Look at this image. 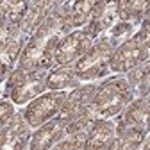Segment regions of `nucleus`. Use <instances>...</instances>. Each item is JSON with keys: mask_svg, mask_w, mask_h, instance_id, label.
<instances>
[{"mask_svg": "<svg viewBox=\"0 0 150 150\" xmlns=\"http://www.w3.org/2000/svg\"><path fill=\"white\" fill-rule=\"evenodd\" d=\"M70 34V27L66 25L63 13L57 7L52 11L47 22L38 29L23 47L22 57L18 61V68L25 71L34 70H48L54 64V54L57 50L59 43Z\"/></svg>", "mask_w": 150, "mask_h": 150, "instance_id": "f257e3e1", "label": "nucleus"}, {"mask_svg": "<svg viewBox=\"0 0 150 150\" xmlns=\"http://www.w3.org/2000/svg\"><path fill=\"white\" fill-rule=\"evenodd\" d=\"M134 95V88L129 84L127 77H115L102 82L98 86V91L93 98L88 116L97 122V120H111L118 116L127 105H130Z\"/></svg>", "mask_w": 150, "mask_h": 150, "instance_id": "f03ea898", "label": "nucleus"}, {"mask_svg": "<svg viewBox=\"0 0 150 150\" xmlns=\"http://www.w3.org/2000/svg\"><path fill=\"white\" fill-rule=\"evenodd\" d=\"M150 59V27L141 25L127 41L120 43L111 57V71H130Z\"/></svg>", "mask_w": 150, "mask_h": 150, "instance_id": "7ed1b4c3", "label": "nucleus"}, {"mask_svg": "<svg viewBox=\"0 0 150 150\" xmlns=\"http://www.w3.org/2000/svg\"><path fill=\"white\" fill-rule=\"evenodd\" d=\"M116 50V45L107 38H100L82 57L75 63L77 81H97L109 71L111 57Z\"/></svg>", "mask_w": 150, "mask_h": 150, "instance_id": "20e7f679", "label": "nucleus"}, {"mask_svg": "<svg viewBox=\"0 0 150 150\" xmlns=\"http://www.w3.org/2000/svg\"><path fill=\"white\" fill-rule=\"evenodd\" d=\"M47 70L25 71L18 68L9 75V79H6V93L14 104H27L41 95V91L47 88Z\"/></svg>", "mask_w": 150, "mask_h": 150, "instance_id": "39448f33", "label": "nucleus"}, {"mask_svg": "<svg viewBox=\"0 0 150 150\" xmlns=\"http://www.w3.org/2000/svg\"><path fill=\"white\" fill-rule=\"evenodd\" d=\"M66 93L64 91H48L45 95L34 98L27 109L23 111V116L30 127H41L43 123L54 120L55 116L61 112V107L66 100Z\"/></svg>", "mask_w": 150, "mask_h": 150, "instance_id": "423d86ee", "label": "nucleus"}, {"mask_svg": "<svg viewBox=\"0 0 150 150\" xmlns=\"http://www.w3.org/2000/svg\"><path fill=\"white\" fill-rule=\"evenodd\" d=\"M93 45H95V38H93L86 29L70 32L64 40L59 43L57 50H55L54 64L59 66V68H64V66H68L73 61L77 63Z\"/></svg>", "mask_w": 150, "mask_h": 150, "instance_id": "0eeeda50", "label": "nucleus"}, {"mask_svg": "<svg viewBox=\"0 0 150 150\" xmlns=\"http://www.w3.org/2000/svg\"><path fill=\"white\" fill-rule=\"evenodd\" d=\"M98 86L100 84L91 82V84H82L79 88H75L66 97V100L61 107V112L55 118H59L70 125L75 120H79L81 116H84L89 109V105H91V102H93V98H95V95H97Z\"/></svg>", "mask_w": 150, "mask_h": 150, "instance_id": "6e6552de", "label": "nucleus"}, {"mask_svg": "<svg viewBox=\"0 0 150 150\" xmlns=\"http://www.w3.org/2000/svg\"><path fill=\"white\" fill-rule=\"evenodd\" d=\"M30 125L27 123L23 112L16 115L2 127L0 150H27V146H30Z\"/></svg>", "mask_w": 150, "mask_h": 150, "instance_id": "1a4fd4ad", "label": "nucleus"}, {"mask_svg": "<svg viewBox=\"0 0 150 150\" xmlns=\"http://www.w3.org/2000/svg\"><path fill=\"white\" fill-rule=\"evenodd\" d=\"M64 138H68V123L59 118H54L36 129V132L30 138L29 150H50Z\"/></svg>", "mask_w": 150, "mask_h": 150, "instance_id": "9d476101", "label": "nucleus"}, {"mask_svg": "<svg viewBox=\"0 0 150 150\" xmlns=\"http://www.w3.org/2000/svg\"><path fill=\"white\" fill-rule=\"evenodd\" d=\"M120 23V11L118 2H98L93 11L89 22L86 23V30L97 40V36L109 32L112 27Z\"/></svg>", "mask_w": 150, "mask_h": 150, "instance_id": "9b49d317", "label": "nucleus"}, {"mask_svg": "<svg viewBox=\"0 0 150 150\" xmlns=\"http://www.w3.org/2000/svg\"><path fill=\"white\" fill-rule=\"evenodd\" d=\"M115 136H116L115 120H97L86 136L84 150H109Z\"/></svg>", "mask_w": 150, "mask_h": 150, "instance_id": "f8f14e48", "label": "nucleus"}, {"mask_svg": "<svg viewBox=\"0 0 150 150\" xmlns=\"http://www.w3.org/2000/svg\"><path fill=\"white\" fill-rule=\"evenodd\" d=\"M57 7V2H50V0H41V2H32L29 6V11L22 22V34L23 36H32L38 29H40L47 18L52 14V11Z\"/></svg>", "mask_w": 150, "mask_h": 150, "instance_id": "ddd939ff", "label": "nucleus"}, {"mask_svg": "<svg viewBox=\"0 0 150 150\" xmlns=\"http://www.w3.org/2000/svg\"><path fill=\"white\" fill-rule=\"evenodd\" d=\"M97 6H98V2H93V0H84V2H59V9H61L63 18L70 29L88 23Z\"/></svg>", "mask_w": 150, "mask_h": 150, "instance_id": "4468645a", "label": "nucleus"}, {"mask_svg": "<svg viewBox=\"0 0 150 150\" xmlns=\"http://www.w3.org/2000/svg\"><path fill=\"white\" fill-rule=\"evenodd\" d=\"M27 2H22V0H13V2H2V18H0V27L7 29L11 34L20 30L22 22L29 11Z\"/></svg>", "mask_w": 150, "mask_h": 150, "instance_id": "2eb2a0df", "label": "nucleus"}, {"mask_svg": "<svg viewBox=\"0 0 150 150\" xmlns=\"http://www.w3.org/2000/svg\"><path fill=\"white\" fill-rule=\"evenodd\" d=\"M146 136V130L141 127H129V129H120L116 130V136L112 139L109 150H138Z\"/></svg>", "mask_w": 150, "mask_h": 150, "instance_id": "dca6fc26", "label": "nucleus"}, {"mask_svg": "<svg viewBox=\"0 0 150 150\" xmlns=\"http://www.w3.org/2000/svg\"><path fill=\"white\" fill-rule=\"evenodd\" d=\"M25 41V36L22 34V30H16L11 34V38L7 40V43L2 47V79L6 81V75L7 71L13 70L14 61L18 59L20 61L22 57V45Z\"/></svg>", "mask_w": 150, "mask_h": 150, "instance_id": "f3484780", "label": "nucleus"}, {"mask_svg": "<svg viewBox=\"0 0 150 150\" xmlns=\"http://www.w3.org/2000/svg\"><path fill=\"white\" fill-rule=\"evenodd\" d=\"M75 82H77L75 66H64V68H57L48 73L47 88L50 91H64L66 88L75 86Z\"/></svg>", "mask_w": 150, "mask_h": 150, "instance_id": "a211bd4d", "label": "nucleus"}, {"mask_svg": "<svg viewBox=\"0 0 150 150\" xmlns=\"http://www.w3.org/2000/svg\"><path fill=\"white\" fill-rule=\"evenodd\" d=\"M150 2L145 0H125V2H118V11H120V22L125 23H139L143 22V16L146 13Z\"/></svg>", "mask_w": 150, "mask_h": 150, "instance_id": "6ab92c4d", "label": "nucleus"}, {"mask_svg": "<svg viewBox=\"0 0 150 150\" xmlns=\"http://www.w3.org/2000/svg\"><path fill=\"white\" fill-rule=\"evenodd\" d=\"M88 134H75V136H68L64 138L61 143H57L50 150H84V141H86Z\"/></svg>", "mask_w": 150, "mask_h": 150, "instance_id": "aec40b11", "label": "nucleus"}, {"mask_svg": "<svg viewBox=\"0 0 150 150\" xmlns=\"http://www.w3.org/2000/svg\"><path fill=\"white\" fill-rule=\"evenodd\" d=\"M14 105L9 102V100H4L2 105H0V122H2V127L7 125L13 118H14Z\"/></svg>", "mask_w": 150, "mask_h": 150, "instance_id": "412c9836", "label": "nucleus"}, {"mask_svg": "<svg viewBox=\"0 0 150 150\" xmlns=\"http://www.w3.org/2000/svg\"><path fill=\"white\" fill-rule=\"evenodd\" d=\"M138 93H139L141 97H145V95H148V93H150V64H148V70L145 73L141 84L138 86Z\"/></svg>", "mask_w": 150, "mask_h": 150, "instance_id": "4be33fe9", "label": "nucleus"}, {"mask_svg": "<svg viewBox=\"0 0 150 150\" xmlns=\"http://www.w3.org/2000/svg\"><path fill=\"white\" fill-rule=\"evenodd\" d=\"M141 25H146V27H150V4H148V7H146V13H145V16H143V22H141Z\"/></svg>", "mask_w": 150, "mask_h": 150, "instance_id": "5701e85b", "label": "nucleus"}, {"mask_svg": "<svg viewBox=\"0 0 150 150\" xmlns=\"http://www.w3.org/2000/svg\"><path fill=\"white\" fill-rule=\"evenodd\" d=\"M143 150H150V138L145 139V145H143Z\"/></svg>", "mask_w": 150, "mask_h": 150, "instance_id": "b1692460", "label": "nucleus"}, {"mask_svg": "<svg viewBox=\"0 0 150 150\" xmlns=\"http://www.w3.org/2000/svg\"><path fill=\"white\" fill-rule=\"evenodd\" d=\"M148 95H150V93H148Z\"/></svg>", "mask_w": 150, "mask_h": 150, "instance_id": "393cba45", "label": "nucleus"}]
</instances>
